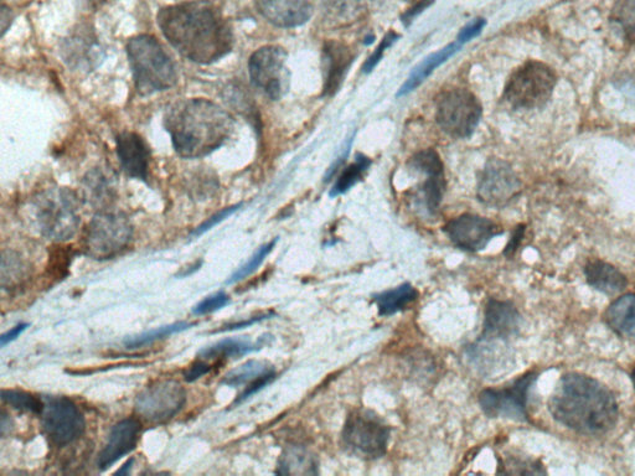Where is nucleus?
Wrapping results in <instances>:
<instances>
[{
  "instance_id": "f704fd0d",
  "label": "nucleus",
  "mask_w": 635,
  "mask_h": 476,
  "mask_svg": "<svg viewBox=\"0 0 635 476\" xmlns=\"http://www.w3.org/2000/svg\"><path fill=\"white\" fill-rule=\"evenodd\" d=\"M276 243H277V238L276 240L268 242L266 243V245H263L262 247L258 248L255 255L250 258V261L247 262L246 265L237 269V271L234 274H232L231 278L227 279L226 284H234V283L242 281V279H245L251 276V274L254 273L256 269L262 265L263 261L266 260V257L270 255L273 248H275Z\"/></svg>"
},
{
  "instance_id": "37998d69",
  "label": "nucleus",
  "mask_w": 635,
  "mask_h": 476,
  "mask_svg": "<svg viewBox=\"0 0 635 476\" xmlns=\"http://www.w3.org/2000/svg\"><path fill=\"white\" fill-rule=\"evenodd\" d=\"M432 3L433 0H420V2L413 5L411 9L407 10V12L402 15V23H404L406 27H409V25L412 23V20L415 19L418 14H421L423 10L430 7Z\"/></svg>"
},
{
  "instance_id": "2eb2a0df",
  "label": "nucleus",
  "mask_w": 635,
  "mask_h": 476,
  "mask_svg": "<svg viewBox=\"0 0 635 476\" xmlns=\"http://www.w3.org/2000/svg\"><path fill=\"white\" fill-rule=\"evenodd\" d=\"M443 230L454 246L468 252L484 250L494 237L503 234L492 220L471 214L456 217Z\"/></svg>"
},
{
  "instance_id": "a211bd4d",
  "label": "nucleus",
  "mask_w": 635,
  "mask_h": 476,
  "mask_svg": "<svg viewBox=\"0 0 635 476\" xmlns=\"http://www.w3.org/2000/svg\"><path fill=\"white\" fill-rule=\"evenodd\" d=\"M255 5L267 22L280 28L306 24L313 13L309 0H255Z\"/></svg>"
},
{
  "instance_id": "c756f323",
  "label": "nucleus",
  "mask_w": 635,
  "mask_h": 476,
  "mask_svg": "<svg viewBox=\"0 0 635 476\" xmlns=\"http://www.w3.org/2000/svg\"><path fill=\"white\" fill-rule=\"evenodd\" d=\"M85 191L92 204L102 206L110 204L115 188H113V180L110 175L101 169H95L86 175Z\"/></svg>"
},
{
  "instance_id": "a878e982",
  "label": "nucleus",
  "mask_w": 635,
  "mask_h": 476,
  "mask_svg": "<svg viewBox=\"0 0 635 476\" xmlns=\"http://www.w3.org/2000/svg\"><path fill=\"white\" fill-rule=\"evenodd\" d=\"M277 474L318 475L316 455L303 447H289L282 454Z\"/></svg>"
},
{
  "instance_id": "7c9ffc66",
  "label": "nucleus",
  "mask_w": 635,
  "mask_h": 476,
  "mask_svg": "<svg viewBox=\"0 0 635 476\" xmlns=\"http://www.w3.org/2000/svg\"><path fill=\"white\" fill-rule=\"evenodd\" d=\"M370 165L371 160L369 158H366L363 154H356L355 163L343 170L334 188L330 191V196L335 198V196L347 193L348 190L353 188V186L363 178L364 173L369 169Z\"/></svg>"
},
{
  "instance_id": "393cba45",
  "label": "nucleus",
  "mask_w": 635,
  "mask_h": 476,
  "mask_svg": "<svg viewBox=\"0 0 635 476\" xmlns=\"http://www.w3.org/2000/svg\"><path fill=\"white\" fill-rule=\"evenodd\" d=\"M462 45V43L456 41V43L447 45L446 48L438 51V53L428 56V58L423 60L421 64L411 72L409 79H407L404 86L401 87L397 96H406L409 95L410 92L415 91L437 67L445 64L449 58L457 54L458 51L462 49Z\"/></svg>"
},
{
  "instance_id": "a18cd8bd",
  "label": "nucleus",
  "mask_w": 635,
  "mask_h": 476,
  "mask_svg": "<svg viewBox=\"0 0 635 476\" xmlns=\"http://www.w3.org/2000/svg\"><path fill=\"white\" fill-rule=\"evenodd\" d=\"M28 328V323L18 324L17 327H14L12 330H9L8 333L2 335V338H0V346L5 348V346L12 343V341L17 340Z\"/></svg>"
},
{
  "instance_id": "473e14b6",
  "label": "nucleus",
  "mask_w": 635,
  "mask_h": 476,
  "mask_svg": "<svg viewBox=\"0 0 635 476\" xmlns=\"http://www.w3.org/2000/svg\"><path fill=\"white\" fill-rule=\"evenodd\" d=\"M2 398L7 405L19 411H27L41 415L44 408V400L32 395V393L19 390H3Z\"/></svg>"
},
{
  "instance_id": "9b49d317",
  "label": "nucleus",
  "mask_w": 635,
  "mask_h": 476,
  "mask_svg": "<svg viewBox=\"0 0 635 476\" xmlns=\"http://www.w3.org/2000/svg\"><path fill=\"white\" fill-rule=\"evenodd\" d=\"M252 84L273 101L281 100L289 90L287 53L281 46H263L249 61Z\"/></svg>"
},
{
  "instance_id": "6e6552de",
  "label": "nucleus",
  "mask_w": 635,
  "mask_h": 476,
  "mask_svg": "<svg viewBox=\"0 0 635 476\" xmlns=\"http://www.w3.org/2000/svg\"><path fill=\"white\" fill-rule=\"evenodd\" d=\"M390 428L373 412L351 413L343 428L344 446L361 458L384 457L390 441Z\"/></svg>"
},
{
  "instance_id": "0eeeda50",
  "label": "nucleus",
  "mask_w": 635,
  "mask_h": 476,
  "mask_svg": "<svg viewBox=\"0 0 635 476\" xmlns=\"http://www.w3.org/2000/svg\"><path fill=\"white\" fill-rule=\"evenodd\" d=\"M133 237L128 217L115 212H100L87 225L82 250L95 260H110L125 251Z\"/></svg>"
},
{
  "instance_id": "dca6fc26",
  "label": "nucleus",
  "mask_w": 635,
  "mask_h": 476,
  "mask_svg": "<svg viewBox=\"0 0 635 476\" xmlns=\"http://www.w3.org/2000/svg\"><path fill=\"white\" fill-rule=\"evenodd\" d=\"M410 167L416 172L425 175V181L421 188L423 206L430 215H436L442 203L445 193V172L440 155L433 149L413 155Z\"/></svg>"
},
{
  "instance_id": "bb28decb",
  "label": "nucleus",
  "mask_w": 635,
  "mask_h": 476,
  "mask_svg": "<svg viewBox=\"0 0 635 476\" xmlns=\"http://www.w3.org/2000/svg\"><path fill=\"white\" fill-rule=\"evenodd\" d=\"M418 297V293L410 283L401 284L394 289H389L374 296V302L378 307L381 317H390L401 310L406 309Z\"/></svg>"
},
{
  "instance_id": "6ab92c4d",
  "label": "nucleus",
  "mask_w": 635,
  "mask_h": 476,
  "mask_svg": "<svg viewBox=\"0 0 635 476\" xmlns=\"http://www.w3.org/2000/svg\"><path fill=\"white\" fill-rule=\"evenodd\" d=\"M521 317L510 302L492 299L485 310L484 340L507 341L519 333Z\"/></svg>"
},
{
  "instance_id": "20e7f679",
  "label": "nucleus",
  "mask_w": 635,
  "mask_h": 476,
  "mask_svg": "<svg viewBox=\"0 0 635 476\" xmlns=\"http://www.w3.org/2000/svg\"><path fill=\"white\" fill-rule=\"evenodd\" d=\"M127 55L139 95L151 96L177 84L178 72L174 62L154 36H134L128 41Z\"/></svg>"
},
{
  "instance_id": "f8f14e48",
  "label": "nucleus",
  "mask_w": 635,
  "mask_h": 476,
  "mask_svg": "<svg viewBox=\"0 0 635 476\" xmlns=\"http://www.w3.org/2000/svg\"><path fill=\"white\" fill-rule=\"evenodd\" d=\"M187 402V392L175 380L158 381L136 398L134 411L149 423H167L177 416Z\"/></svg>"
},
{
  "instance_id": "79ce46f5",
  "label": "nucleus",
  "mask_w": 635,
  "mask_h": 476,
  "mask_svg": "<svg viewBox=\"0 0 635 476\" xmlns=\"http://www.w3.org/2000/svg\"><path fill=\"white\" fill-rule=\"evenodd\" d=\"M484 27H485L484 19H476L474 20V22L469 23L468 25H466V27H464L461 31H459V34H458L459 43L464 44V43H467V41L476 38V36L482 33V30L484 29Z\"/></svg>"
},
{
  "instance_id": "c9c22d12",
  "label": "nucleus",
  "mask_w": 635,
  "mask_h": 476,
  "mask_svg": "<svg viewBox=\"0 0 635 476\" xmlns=\"http://www.w3.org/2000/svg\"><path fill=\"white\" fill-rule=\"evenodd\" d=\"M72 255L71 247H54L51 252L49 260V272L51 276L55 278H64L67 274V269L71 265Z\"/></svg>"
},
{
  "instance_id": "7ed1b4c3",
  "label": "nucleus",
  "mask_w": 635,
  "mask_h": 476,
  "mask_svg": "<svg viewBox=\"0 0 635 476\" xmlns=\"http://www.w3.org/2000/svg\"><path fill=\"white\" fill-rule=\"evenodd\" d=\"M173 147L180 157L203 158L223 147L234 131V118L204 98L174 103L165 116Z\"/></svg>"
},
{
  "instance_id": "aec40b11",
  "label": "nucleus",
  "mask_w": 635,
  "mask_h": 476,
  "mask_svg": "<svg viewBox=\"0 0 635 476\" xmlns=\"http://www.w3.org/2000/svg\"><path fill=\"white\" fill-rule=\"evenodd\" d=\"M117 154L122 169L129 177L147 180L151 165V149L139 134L123 132L117 137Z\"/></svg>"
},
{
  "instance_id": "b1692460",
  "label": "nucleus",
  "mask_w": 635,
  "mask_h": 476,
  "mask_svg": "<svg viewBox=\"0 0 635 476\" xmlns=\"http://www.w3.org/2000/svg\"><path fill=\"white\" fill-rule=\"evenodd\" d=\"M270 340V335L261 336L256 343L247 339H226L210 346V348L201 350L198 357L203 360H225L229 357H241L261 350L263 346L270 344Z\"/></svg>"
},
{
  "instance_id": "09e8293b",
  "label": "nucleus",
  "mask_w": 635,
  "mask_h": 476,
  "mask_svg": "<svg viewBox=\"0 0 635 476\" xmlns=\"http://www.w3.org/2000/svg\"><path fill=\"white\" fill-rule=\"evenodd\" d=\"M133 463H134V459L133 458L129 459L128 462L122 465L121 469L117 470L116 475H128L129 472H131Z\"/></svg>"
},
{
  "instance_id": "4be33fe9",
  "label": "nucleus",
  "mask_w": 635,
  "mask_h": 476,
  "mask_svg": "<svg viewBox=\"0 0 635 476\" xmlns=\"http://www.w3.org/2000/svg\"><path fill=\"white\" fill-rule=\"evenodd\" d=\"M585 277L593 289L607 296H616L628 286L627 277L619 269L601 260L587 263Z\"/></svg>"
},
{
  "instance_id": "5701e85b",
  "label": "nucleus",
  "mask_w": 635,
  "mask_h": 476,
  "mask_svg": "<svg viewBox=\"0 0 635 476\" xmlns=\"http://www.w3.org/2000/svg\"><path fill=\"white\" fill-rule=\"evenodd\" d=\"M604 322L614 333L635 338V293L614 300L604 312Z\"/></svg>"
},
{
  "instance_id": "a19ab883",
  "label": "nucleus",
  "mask_w": 635,
  "mask_h": 476,
  "mask_svg": "<svg viewBox=\"0 0 635 476\" xmlns=\"http://www.w3.org/2000/svg\"><path fill=\"white\" fill-rule=\"evenodd\" d=\"M214 365H210L209 362H206L203 359L195 361L193 365L189 367L187 371L184 372V380L187 382H194L199 380L200 377L209 374L211 370H213Z\"/></svg>"
},
{
  "instance_id": "72a5a7b5",
  "label": "nucleus",
  "mask_w": 635,
  "mask_h": 476,
  "mask_svg": "<svg viewBox=\"0 0 635 476\" xmlns=\"http://www.w3.org/2000/svg\"><path fill=\"white\" fill-rule=\"evenodd\" d=\"M613 19L624 38L635 43V0H621L613 10Z\"/></svg>"
},
{
  "instance_id": "c03bdc74",
  "label": "nucleus",
  "mask_w": 635,
  "mask_h": 476,
  "mask_svg": "<svg viewBox=\"0 0 635 476\" xmlns=\"http://www.w3.org/2000/svg\"><path fill=\"white\" fill-rule=\"evenodd\" d=\"M272 314L260 315V317L250 318L247 320H242L239 323L227 324L225 327L215 330L214 333H223V331H231L237 329L249 328L251 325L262 322V320H266L271 317Z\"/></svg>"
},
{
  "instance_id": "39448f33",
  "label": "nucleus",
  "mask_w": 635,
  "mask_h": 476,
  "mask_svg": "<svg viewBox=\"0 0 635 476\" xmlns=\"http://www.w3.org/2000/svg\"><path fill=\"white\" fill-rule=\"evenodd\" d=\"M557 75L545 62L530 60L516 69L504 89V100L515 110H536L551 100Z\"/></svg>"
},
{
  "instance_id": "cd10ccee",
  "label": "nucleus",
  "mask_w": 635,
  "mask_h": 476,
  "mask_svg": "<svg viewBox=\"0 0 635 476\" xmlns=\"http://www.w3.org/2000/svg\"><path fill=\"white\" fill-rule=\"evenodd\" d=\"M64 60L67 65L74 69H82L90 71L95 69L98 62L102 60V50L98 46L90 45L80 39L70 41L63 50Z\"/></svg>"
},
{
  "instance_id": "ea45409f",
  "label": "nucleus",
  "mask_w": 635,
  "mask_h": 476,
  "mask_svg": "<svg viewBox=\"0 0 635 476\" xmlns=\"http://www.w3.org/2000/svg\"><path fill=\"white\" fill-rule=\"evenodd\" d=\"M240 206L241 204L231 206V208L224 209L223 211H220L219 214L210 217L208 221H205L203 225L199 226L198 229L193 232V237L204 235L205 232L213 229L214 226L220 224V222H223L225 219H227V217L234 214L237 209H240Z\"/></svg>"
},
{
  "instance_id": "1a4fd4ad",
  "label": "nucleus",
  "mask_w": 635,
  "mask_h": 476,
  "mask_svg": "<svg viewBox=\"0 0 635 476\" xmlns=\"http://www.w3.org/2000/svg\"><path fill=\"white\" fill-rule=\"evenodd\" d=\"M482 116L483 107L478 98L467 90L445 92L437 103L438 126L454 138L471 137Z\"/></svg>"
},
{
  "instance_id": "58836bf2",
  "label": "nucleus",
  "mask_w": 635,
  "mask_h": 476,
  "mask_svg": "<svg viewBox=\"0 0 635 476\" xmlns=\"http://www.w3.org/2000/svg\"><path fill=\"white\" fill-rule=\"evenodd\" d=\"M275 379H276V371H273L271 372V374L262 376L261 379H258L255 382H252V384L247 385L246 390L242 392L239 397L236 398L234 402V406L239 405V403L246 401L247 398H250L252 395H255V393H257L258 391H261L262 388H265L266 386L270 385L271 382Z\"/></svg>"
},
{
  "instance_id": "9d476101",
  "label": "nucleus",
  "mask_w": 635,
  "mask_h": 476,
  "mask_svg": "<svg viewBox=\"0 0 635 476\" xmlns=\"http://www.w3.org/2000/svg\"><path fill=\"white\" fill-rule=\"evenodd\" d=\"M536 380H538V374L528 372L507 387L488 388L480 393V407L490 418H507L518 422H528L529 392Z\"/></svg>"
},
{
  "instance_id": "f257e3e1",
  "label": "nucleus",
  "mask_w": 635,
  "mask_h": 476,
  "mask_svg": "<svg viewBox=\"0 0 635 476\" xmlns=\"http://www.w3.org/2000/svg\"><path fill=\"white\" fill-rule=\"evenodd\" d=\"M157 22L169 44L196 64H213L234 46L229 23L208 0L169 5L160 10Z\"/></svg>"
},
{
  "instance_id": "4c0bfd02",
  "label": "nucleus",
  "mask_w": 635,
  "mask_h": 476,
  "mask_svg": "<svg viewBox=\"0 0 635 476\" xmlns=\"http://www.w3.org/2000/svg\"><path fill=\"white\" fill-rule=\"evenodd\" d=\"M399 38L400 35L396 34L395 31H389V33L385 35L384 40L381 41V44L378 46V48H376L373 55H371L370 58L365 62L363 70L364 72H366V74H369V72L375 69L376 65H378L379 62L382 60V56H384L386 49L390 48V46L394 44L395 41Z\"/></svg>"
},
{
  "instance_id": "e433bc0d",
  "label": "nucleus",
  "mask_w": 635,
  "mask_h": 476,
  "mask_svg": "<svg viewBox=\"0 0 635 476\" xmlns=\"http://www.w3.org/2000/svg\"><path fill=\"white\" fill-rule=\"evenodd\" d=\"M231 302L230 297L227 296L224 292H219L213 294L201 302L198 305H195L193 309V313L196 315H205L216 312V310H220L229 305Z\"/></svg>"
},
{
  "instance_id": "423d86ee",
  "label": "nucleus",
  "mask_w": 635,
  "mask_h": 476,
  "mask_svg": "<svg viewBox=\"0 0 635 476\" xmlns=\"http://www.w3.org/2000/svg\"><path fill=\"white\" fill-rule=\"evenodd\" d=\"M34 208L41 234L51 240H69L79 230V200L72 190H45L35 199Z\"/></svg>"
},
{
  "instance_id": "ddd939ff",
  "label": "nucleus",
  "mask_w": 635,
  "mask_h": 476,
  "mask_svg": "<svg viewBox=\"0 0 635 476\" xmlns=\"http://www.w3.org/2000/svg\"><path fill=\"white\" fill-rule=\"evenodd\" d=\"M40 417L46 436L56 446H67L85 432L84 415L69 398H44V408Z\"/></svg>"
},
{
  "instance_id": "f3484780",
  "label": "nucleus",
  "mask_w": 635,
  "mask_h": 476,
  "mask_svg": "<svg viewBox=\"0 0 635 476\" xmlns=\"http://www.w3.org/2000/svg\"><path fill=\"white\" fill-rule=\"evenodd\" d=\"M142 424L137 418L122 419L111 429L105 448L98 455L97 467L101 472L111 468L118 460L137 447Z\"/></svg>"
},
{
  "instance_id": "f03ea898",
  "label": "nucleus",
  "mask_w": 635,
  "mask_h": 476,
  "mask_svg": "<svg viewBox=\"0 0 635 476\" xmlns=\"http://www.w3.org/2000/svg\"><path fill=\"white\" fill-rule=\"evenodd\" d=\"M556 422L583 436H602L618 422L614 393L591 376L570 372L561 377L549 400Z\"/></svg>"
},
{
  "instance_id": "412c9836",
  "label": "nucleus",
  "mask_w": 635,
  "mask_h": 476,
  "mask_svg": "<svg viewBox=\"0 0 635 476\" xmlns=\"http://www.w3.org/2000/svg\"><path fill=\"white\" fill-rule=\"evenodd\" d=\"M354 56L349 46L339 41H327L323 48L324 96H334L342 87Z\"/></svg>"
},
{
  "instance_id": "c85d7f7f",
  "label": "nucleus",
  "mask_w": 635,
  "mask_h": 476,
  "mask_svg": "<svg viewBox=\"0 0 635 476\" xmlns=\"http://www.w3.org/2000/svg\"><path fill=\"white\" fill-rule=\"evenodd\" d=\"M275 371L270 362L260 360H250L245 362L244 365L236 367L227 374L221 384L230 387H237L242 385H250L262 376L271 374Z\"/></svg>"
},
{
  "instance_id": "8fccbe9b",
  "label": "nucleus",
  "mask_w": 635,
  "mask_h": 476,
  "mask_svg": "<svg viewBox=\"0 0 635 476\" xmlns=\"http://www.w3.org/2000/svg\"><path fill=\"white\" fill-rule=\"evenodd\" d=\"M631 379H632L633 386H634V391H635V369L632 372Z\"/></svg>"
},
{
  "instance_id": "de8ad7c7",
  "label": "nucleus",
  "mask_w": 635,
  "mask_h": 476,
  "mask_svg": "<svg viewBox=\"0 0 635 476\" xmlns=\"http://www.w3.org/2000/svg\"><path fill=\"white\" fill-rule=\"evenodd\" d=\"M12 19H13L12 12H10V10L7 7H5V5H3V10H2V31H3V35L5 33H7V30L10 27V24H12Z\"/></svg>"
},
{
  "instance_id": "4468645a",
  "label": "nucleus",
  "mask_w": 635,
  "mask_h": 476,
  "mask_svg": "<svg viewBox=\"0 0 635 476\" xmlns=\"http://www.w3.org/2000/svg\"><path fill=\"white\" fill-rule=\"evenodd\" d=\"M521 193L514 169L500 159L489 160L478 180V198L485 205L504 208Z\"/></svg>"
},
{
  "instance_id": "49530a36",
  "label": "nucleus",
  "mask_w": 635,
  "mask_h": 476,
  "mask_svg": "<svg viewBox=\"0 0 635 476\" xmlns=\"http://www.w3.org/2000/svg\"><path fill=\"white\" fill-rule=\"evenodd\" d=\"M524 232H525L524 226H519L518 229L514 231V235L513 237H511L509 245L507 246V248H505V252H504L505 255L507 256L514 255V252L518 250L521 240H523Z\"/></svg>"
},
{
  "instance_id": "2f4dec72",
  "label": "nucleus",
  "mask_w": 635,
  "mask_h": 476,
  "mask_svg": "<svg viewBox=\"0 0 635 476\" xmlns=\"http://www.w3.org/2000/svg\"><path fill=\"white\" fill-rule=\"evenodd\" d=\"M193 325L194 324L187 322L165 325V327H160L158 329L147 331V333L142 335L134 336V338L126 340L125 345L129 349L142 348V346L156 343V341L169 338V336L174 334L182 333V331L190 329Z\"/></svg>"
}]
</instances>
